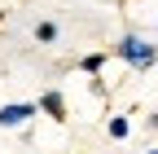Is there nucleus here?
Masks as SVG:
<instances>
[{
	"instance_id": "nucleus-8",
	"label": "nucleus",
	"mask_w": 158,
	"mask_h": 154,
	"mask_svg": "<svg viewBox=\"0 0 158 154\" xmlns=\"http://www.w3.org/2000/svg\"><path fill=\"white\" fill-rule=\"evenodd\" d=\"M0 22H5V9H0Z\"/></svg>"
},
{
	"instance_id": "nucleus-9",
	"label": "nucleus",
	"mask_w": 158,
	"mask_h": 154,
	"mask_svg": "<svg viewBox=\"0 0 158 154\" xmlns=\"http://www.w3.org/2000/svg\"><path fill=\"white\" fill-rule=\"evenodd\" d=\"M149 154H158V150H149Z\"/></svg>"
},
{
	"instance_id": "nucleus-2",
	"label": "nucleus",
	"mask_w": 158,
	"mask_h": 154,
	"mask_svg": "<svg viewBox=\"0 0 158 154\" xmlns=\"http://www.w3.org/2000/svg\"><path fill=\"white\" fill-rule=\"evenodd\" d=\"M40 114H48V119H53L57 128H66V119H70L66 92H62V88H48V92H40Z\"/></svg>"
},
{
	"instance_id": "nucleus-1",
	"label": "nucleus",
	"mask_w": 158,
	"mask_h": 154,
	"mask_svg": "<svg viewBox=\"0 0 158 154\" xmlns=\"http://www.w3.org/2000/svg\"><path fill=\"white\" fill-rule=\"evenodd\" d=\"M110 53L118 57V62H127L132 71H149V66L158 62V44H149L145 35H123Z\"/></svg>"
},
{
	"instance_id": "nucleus-5",
	"label": "nucleus",
	"mask_w": 158,
	"mask_h": 154,
	"mask_svg": "<svg viewBox=\"0 0 158 154\" xmlns=\"http://www.w3.org/2000/svg\"><path fill=\"white\" fill-rule=\"evenodd\" d=\"M106 132H110L114 141H123L127 132H132V123H127V114H110V119H106Z\"/></svg>"
},
{
	"instance_id": "nucleus-7",
	"label": "nucleus",
	"mask_w": 158,
	"mask_h": 154,
	"mask_svg": "<svg viewBox=\"0 0 158 154\" xmlns=\"http://www.w3.org/2000/svg\"><path fill=\"white\" fill-rule=\"evenodd\" d=\"M149 128H154V132H158V110H154V114H149Z\"/></svg>"
},
{
	"instance_id": "nucleus-4",
	"label": "nucleus",
	"mask_w": 158,
	"mask_h": 154,
	"mask_svg": "<svg viewBox=\"0 0 158 154\" xmlns=\"http://www.w3.org/2000/svg\"><path fill=\"white\" fill-rule=\"evenodd\" d=\"M35 40L40 44H57V40H62V27H57V22H35Z\"/></svg>"
},
{
	"instance_id": "nucleus-3",
	"label": "nucleus",
	"mask_w": 158,
	"mask_h": 154,
	"mask_svg": "<svg viewBox=\"0 0 158 154\" xmlns=\"http://www.w3.org/2000/svg\"><path fill=\"white\" fill-rule=\"evenodd\" d=\"M35 114H40V101H9V106H0V128H22Z\"/></svg>"
},
{
	"instance_id": "nucleus-6",
	"label": "nucleus",
	"mask_w": 158,
	"mask_h": 154,
	"mask_svg": "<svg viewBox=\"0 0 158 154\" xmlns=\"http://www.w3.org/2000/svg\"><path fill=\"white\" fill-rule=\"evenodd\" d=\"M101 66H106V53H88V57H79V71H84L88 79H92V75H101Z\"/></svg>"
}]
</instances>
